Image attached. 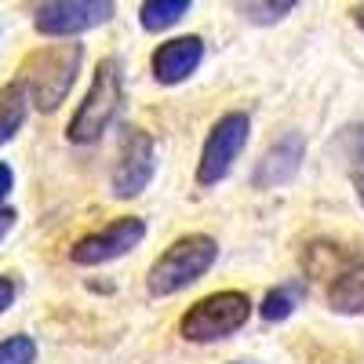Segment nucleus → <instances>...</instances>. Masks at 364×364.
I'll use <instances>...</instances> for the list:
<instances>
[{
    "label": "nucleus",
    "instance_id": "nucleus-1",
    "mask_svg": "<svg viewBox=\"0 0 364 364\" xmlns=\"http://www.w3.org/2000/svg\"><path fill=\"white\" fill-rule=\"evenodd\" d=\"M80 63H84L80 44H51L29 55L15 80L26 87L29 106H37L41 113H55L66 102L70 87L80 73Z\"/></svg>",
    "mask_w": 364,
    "mask_h": 364
},
{
    "label": "nucleus",
    "instance_id": "nucleus-2",
    "mask_svg": "<svg viewBox=\"0 0 364 364\" xmlns=\"http://www.w3.org/2000/svg\"><path fill=\"white\" fill-rule=\"evenodd\" d=\"M120 106H124V66H120V58H99L87 84V95L66 124V139L73 146L99 142L117 120Z\"/></svg>",
    "mask_w": 364,
    "mask_h": 364
},
{
    "label": "nucleus",
    "instance_id": "nucleus-3",
    "mask_svg": "<svg viewBox=\"0 0 364 364\" xmlns=\"http://www.w3.org/2000/svg\"><path fill=\"white\" fill-rule=\"evenodd\" d=\"M219 259V240L208 237V233H186L178 237L175 245H168L161 252V259L149 266L146 273V291L154 299H164V295H175L182 288L197 284L204 273L215 266Z\"/></svg>",
    "mask_w": 364,
    "mask_h": 364
},
{
    "label": "nucleus",
    "instance_id": "nucleus-4",
    "mask_svg": "<svg viewBox=\"0 0 364 364\" xmlns=\"http://www.w3.org/2000/svg\"><path fill=\"white\" fill-rule=\"evenodd\" d=\"M248 317H252V299L245 291H215V295H204L182 314L178 336L193 346H211L240 331L248 324Z\"/></svg>",
    "mask_w": 364,
    "mask_h": 364
},
{
    "label": "nucleus",
    "instance_id": "nucleus-5",
    "mask_svg": "<svg viewBox=\"0 0 364 364\" xmlns=\"http://www.w3.org/2000/svg\"><path fill=\"white\" fill-rule=\"evenodd\" d=\"M252 135V117L245 109H230L211 124L204 146H200V164H197V186H219L230 175L233 161L245 154Z\"/></svg>",
    "mask_w": 364,
    "mask_h": 364
},
{
    "label": "nucleus",
    "instance_id": "nucleus-6",
    "mask_svg": "<svg viewBox=\"0 0 364 364\" xmlns=\"http://www.w3.org/2000/svg\"><path fill=\"white\" fill-rule=\"evenodd\" d=\"M117 15V0H37L33 29L41 37H77Z\"/></svg>",
    "mask_w": 364,
    "mask_h": 364
},
{
    "label": "nucleus",
    "instance_id": "nucleus-7",
    "mask_svg": "<svg viewBox=\"0 0 364 364\" xmlns=\"http://www.w3.org/2000/svg\"><path fill=\"white\" fill-rule=\"evenodd\" d=\"M142 240H146V219L124 215V219H113L109 226L95 230V233L80 237L70 248V262L73 266H102V262H113L120 255L135 252Z\"/></svg>",
    "mask_w": 364,
    "mask_h": 364
},
{
    "label": "nucleus",
    "instance_id": "nucleus-8",
    "mask_svg": "<svg viewBox=\"0 0 364 364\" xmlns=\"http://www.w3.org/2000/svg\"><path fill=\"white\" fill-rule=\"evenodd\" d=\"M154 168H157L154 135L142 132V128H128L124 146H120L117 171H113V197H117V200H135V197L149 186Z\"/></svg>",
    "mask_w": 364,
    "mask_h": 364
},
{
    "label": "nucleus",
    "instance_id": "nucleus-9",
    "mask_svg": "<svg viewBox=\"0 0 364 364\" xmlns=\"http://www.w3.org/2000/svg\"><path fill=\"white\" fill-rule=\"evenodd\" d=\"M204 63V41L200 37H175V41H164L154 58H149V73H154L157 84L171 87V84H182L197 73V66Z\"/></svg>",
    "mask_w": 364,
    "mask_h": 364
},
{
    "label": "nucleus",
    "instance_id": "nucleus-10",
    "mask_svg": "<svg viewBox=\"0 0 364 364\" xmlns=\"http://www.w3.org/2000/svg\"><path fill=\"white\" fill-rule=\"evenodd\" d=\"M302 157H306V139H302L299 132L281 135V139L262 154L259 168L252 171V186H255V190H277V186H284V182L295 178Z\"/></svg>",
    "mask_w": 364,
    "mask_h": 364
},
{
    "label": "nucleus",
    "instance_id": "nucleus-11",
    "mask_svg": "<svg viewBox=\"0 0 364 364\" xmlns=\"http://www.w3.org/2000/svg\"><path fill=\"white\" fill-rule=\"evenodd\" d=\"M328 306L343 317H360L364 314V262L339 269L328 284Z\"/></svg>",
    "mask_w": 364,
    "mask_h": 364
},
{
    "label": "nucleus",
    "instance_id": "nucleus-12",
    "mask_svg": "<svg viewBox=\"0 0 364 364\" xmlns=\"http://www.w3.org/2000/svg\"><path fill=\"white\" fill-rule=\"evenodd\" d=\"M26 117H29V95H26V87L18 80L4 84V87H0V146H8L22 132Z\"/></svg>",
    "mask_w": 364,
    "mask_h": 364
},
{
    "label": "nucleus",
    "instance_id": "nucleus-13",
    "mask_svg": "<svg viewBox=\"0 0 364 364\" xmlns=\"http://www.w3.org/2000/svg\"><path fill=\"white\" fill-rule=\"evenodd\" d=\"M193 0H142L139 4V26L146 33H164L175 22H182L190 15Z\"/></svg>",
    "mask_w": 364,
    "mask_h": 364
},
{
    "label": "nucleus",
    "instance_id": "nucleus-14",
    "mask_svg": "<svg viewBox=\"0 0 364 364\" xmlns=\"http://www.w3.org/2000/svg\"><path fill=\"white\" fill-rule=\"evenodd\" d=\"M295 306H299V291H291V288H269V291L262 295L259 314H262V321H269V324H281V321H288V317L295 314Z\"/></svg>",
    "mask_w": 364,
    "mask_h": 364
},
{
    "label": "nucleus",
    "instance_id": "nucleus-15",
    "mask_svg": "<svg viewBox=\"0 0 364 364\" xmlns=\"http://www.w3.org/2000/svg\"><path fill=\"white\" fill-rule=\"evenodd\" d=\"M237 4L252 22L273 26V22H281L284 15H291V8L299 4V0H237Z\"/></svg>",
    "mask_w": 364,
    "mask_h": 364
},
{
    "label": "nucleus",
    "instance_id": "nucleus-16",
    "mask_svg": "<svg viewBox=\"0 0 364 364\" xmlns=\"http://www.w3.org/2000/svg\"><path fill=\"white\" fill-rule=\"evenodd\" d=\"M37 360V343L29 336H8L0 343V364H33Z\"/></svg>",
    "mask_w": 364,
    "mask_h": 364
},
{
    "label": "nucleus",
    "instance_id": "nucleus-17",
    "mask_svg": "<svg viewBox=\"0 0 364 364\" xmlns=\"http://www.w3.org/2000/svg\"><path fill=\"white\" fill-rule=\"evenodd\" d=\"M339 154L353 164V168H364V124H346L336 139Z\"/></svg>",
    "mask_w": 364,
    "mask_h": 364
},
{
    "label": "nucleus",
    "instance_id": "nucleus-18",
    "mask_svg": "<svg viewBox=\"0 0 364 364\" xmlns=\"http://www.w3.org/2000/svg\"><path fill=\"white\" fill-rule=\"evenodd\" d=\"M15 295H18L15 281H11V277H4V273H0V314H8V310L15 306Z\"/></svg>",
    "mask_w": 364,
    "mask_h": 364
},
{
    "label": "nucleus",
    "instance_id": "nucleus-19",
    "mask_svg": "<svg viewBox=\"0 0 364 364\" xmlns=\"http://www.w3.org/2000/svg\"><path fill=\"white\" fill-rule=\"evenodd\" d=\"M15 190V171L4 164V161H0V204H4L8 200V193Z\"/></svg>",
    "mask_w": 364,
    "mask_h": 364
},
{
    "label": "nucleus",
    "instance_id": "nucleus-20",
    "mask_svg": "<svg viewBox=\"0 0 364 364\" xmlns=\"http://www.w3.org/2000/svg\"><path fill=\"white\" fill-rule=\"evenodd\" d=\"M15 223H18V211L15 208H4L0 204V240H4L11 230H15Z\"/></svg>",
    "mask_w": 364,
    "mask_h": 364
},
{
    "label": "nucleus",
    "instance_id": "nucleus-21",
    "mask_svg": "<svg viewBox=\"0 0 364 364\" xmlns=\"http://www.w3.org/2000/svg\"><path fill=\"white\" fill-rule=\"evenodd\" d=\"M350 18L357 22V29H360V33H364V0H357V4L350 8Z\"/></svg>",
    "mask_w": 364,
    "mask_h": 364
},
{
    "label": "nucleus",
    "instance_id": "nucleus-22",
    "mask_svg": "<svg viewBox=\"0 0 364 364\" xmlns=\"http://www.w3.org/2000/svg\"><path fill=\"white\" fill-rule=\"evenodd\" d=\"M353 190H357V197L364 204V171H353Z\"/></svg>",
    "mask_w": 364,
    "mask_h": 364
}]
</instances>
